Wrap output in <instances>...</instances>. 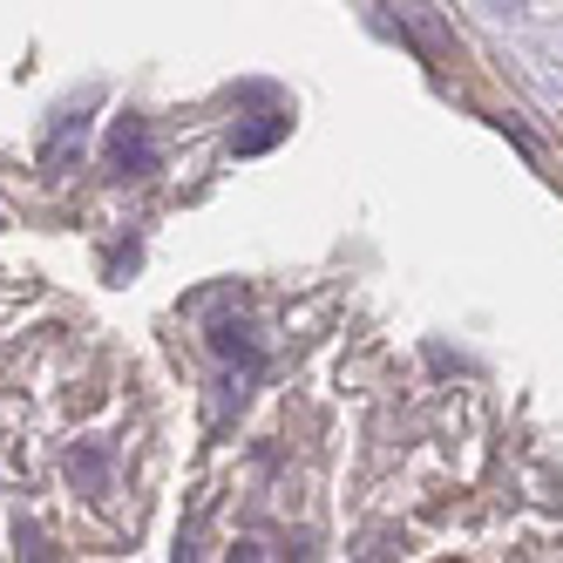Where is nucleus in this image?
<instances>
[{
  "label": "nucleus",
  "instance_id": "obj_5",
  "mask_svg": "<svg viewBox=\"0 0 563 563\" xmlns=\"http://www.w3.org/2000/svg\"><path fill=\"white\" fill-rule=\"evenodd\" d=\"M211 346H218L224 360H245V367H258V340H252V327H238V319H218V327H211Z\"/></svg>",
  "mask_w": 563,
  "mask_h": 563
},
{
  "label": "nucleus",
  "instance_id": "obj_6",
  "mask_svg": "<svg viewBox=\"0 0 563 563\" xmlns=\"http://www.w3.org/2000/svg\"><path fill=\"white\" fill-rule=\"evenodd\" d=\"M278 136H286V115H258L252 130H238V136H231V150H238V156H258V150H272Z\"/></svg>",
  "mask_w": 563,
  "mask_h": 563
},
{
  "label": "nucleus",
  "instance_id": "obj_7",
  "mask_svg": "<svg viewBox=\"0 0 563 563\" xmlns=\"http://www.w3.org/2000/svg\"><path fill=\"white\" fill-rule=\"evenodd\" d=\"M400 550H408V537H400V530H367L353 556H400Z\"/></svg>",
  "mask_w": 563,
  "mask_h": 563
},
{
  "label": "nucleus",
  "instance_id": "obj_2",
  "mask_svg": "<svg viewBox=\"0 0 563 563\" xmlns=\"http://www.w3.org/2000/svg\"><path fill=\"white\" fill-rule=\"evenodd\" d=\"M400 21H408V34L428 48V62H455V34L434 21V8H421V0H400Z\"/></svg>",
  "mask_w": 563,
  "mask_h": 563
},
{
  "label": "nucleus",
  "instance_id": "obj_4",
  "mask_svg": "<svg viewBox=\"0 0 563 563\" xmlns=\"http://www.w3.org/2000/svg\"><path fill=\"white\" fill-rule=\"evenodd\" d=\"M82 136H89V123H82V115L68 109L62 123H55V136L42 143V170H48V177H62V170L75 164V156H82Z\"/></svg>",
  "mask_w": 563,
  "mask_h": 563
},
{
  "label": "nucleus",
  "instance_id": "obj_3",
  "mask_svg": "<svg viewBox=\"0 0 563 563\" xmlns=\"http://www.w3.org/2000/svg\"><path fill=\"white\" fill-rule=\"evenodd\" d=\"M68 482H75V496H109V455L96 449V441H75L68 449Z\"/></svg>",
  "mask_w": 563,
  "mask_h": 563
},
{
  "label": "nucleus",
  "instance_id": "obj_1",
  "mask_svg": "<svg viewBox=\"0 0 563 563\" xmlns=\"http://www.w3.org/2000/svg\"><path fill=\"white\" fill-rule=\"evenodd\" d=\"M109 164H115V177H143V170H156V143H150V123H143V115H123V123H115V136H109Z\"/></svg>",
  "mask_w": 563,
  "mask_h": 563
}]
</instances>
